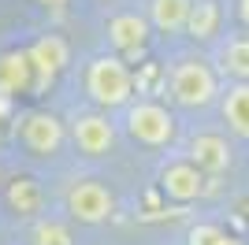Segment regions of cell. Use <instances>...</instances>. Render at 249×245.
I'll return each instance as SVG.
<instances>
[{
	"mask_svg": "<svg viewBox=\"0 0 249 245\" xmlns=\"http://www.w3.org/2000/svg\"><path fill=\"white\" fill-rule=\"evenodd\" d=\"M0 197H4V204H8V212L15 215V219H26V223H30L37 215H45V190H41V182H37L34 175L4 178Z\"/></svg>",
	"mask_w": 249,
	"mask_h": 245,
	"instance_id": "8fae6325",
	"label": "cell"
},
{
	"mask_svg": "<svg viewBox=\"0 0 249 245\" xmlns=\"http://www.w3.org/2000/svg\"><path fill=\"white\" fill-rule=\"evenodd\" d=\"M227 245H246V242H242V238H234V234H231V238H227Z\"/></svg>",
	"mask_w": 249,
	"mask_h": 245,
	"instance_id": "44dd1931",
	"label": "cell"
},
{
	"mask_svg": "<svg viewBox=\"0 0 249 245\" xmlns=\"http://www.w3.org/2000/svg\"><path fill=\"white\" fill-rule=\"evenodd\" d=\"M26 245H74V234L60 215H37L26 227Z\"/></svg>",
	"mask_w": 249,
	"mask_h": 245,
	"instance_id": "e0dca14e",
	"label": "cell"
},
{
	"mask_svg": "<svg viewBox=\"0 0 249 245\" xmlns=\"http://www.w3.org/2000/svg\"><path fill=\"white\" fill-rule=\"evenodd\" d=\"M219 119L231 138L249 141V82H227L219 89Z\"/></svg>",
	"mask_w": 249,
	"mask_h": 245,
	"instance_id": "7c38bea8",
	"label": "cell"
},
{
	"mask_svg": "<svg viewBox=\"0 0 249 245\" xmlns=\"http://www.w3.org/2000/svg\"><path fill=\"white\" fill-rule=\"evenodd\" d=\"M104 37H108V52L123 56L126 63H138L149 52V41H153V26H149L145 11L138 8H123L115 11L112 19L104 22Z\"/></svg>",
	"mask_w": 249,
	"mask_h": 245,
	"instance_id": "52a82bcc",
	"label": "cell"
},
{
	"mask_svg": "<svg viewBox=\"0 0 249 245\" xmlns=\"http://www.w3.org/2000/svg\"><path fill=\"white\" fill-rule=\"evenodd\" d=\"M63 215L78 227H101L115 215V193L101 178H74L63 193Z\"/></svg>",
	"mask_w": 249,
	"mask_h": 245,
	"instance_id": "8992f818",
	"label": "cell"
},
{
	"mask_svg": "<svg viewBox=\"0 0 249 245\" xmlns=\"http://www.w3.org/2000/svg\"><path fill=\"white\" fill-rule=\"evenodd\" d=\"M0 186H4V163H0Z\"/></svg>",
	"mask_w": 249,
	"mask_h": 245,
	"instance_id": "7402d4cb",
	"label": "cell"
},
{
	"mask_svg": "<svg viewBox=\"0 0 249 245\" xmlns=\"http://www.w3.org/2000/svg\"><path fill=\"white\" fill-rule=\"evenodd\" d=\"M219 89H223V78L205 56H178L171 67H164V93L182 112L212 108L219 101Z\"/></svg>",
	"mask_w": 249,
	"mask_h": 245,
	"instance_id": "7a4b0ae2",
	"label": "cell"
},
{
	"mask_svg": "<svg viewBox=\"0 0 249 245\" xmlns=\"http://www.w3.org/2000/svg\"><path fill=\"white\" fill-rule=\"evenodd\" d=\"M234 19H238V26L249 34V0H234Z\"/></svg>",
	"mask_w": 249,
	"mask_h": 245,
	"instance_id": "d6986e66",
	"label": "cell"
},
{
	"mask_svg": "<svg viewBox=\"0 0 249 245\" xmlns=\"http://www.w3.org/2000/svg\"><path fill=\"white\" fill-rule=\"evenodd\" d=\"M208 182H212V178H208L205 171H197L186 156H171V160H164L156 167V190H160V197L171 201V204L201 201V197L208 193Z\"/></svg>",
	"mask_w": 249,
	"mask_h": 245,
	"instance_id": "ba28073f",
	"label": "cell"
},
{
	"mask_svg": "<svg viewBox=\"0 0 249 245\" xmlns=\"http://www.w3.org/2000/svg\"><path fill=\"white\" fill-rule=\"evenodd\" d=\"M82 93L89 101V108H101V112L112 115V112H123L138 97V82L123 56L97 52L82 63Z\"/></svg>",
	"mask_w": 249,
	"mask_h": 245,
	"instance_id": "6da1fadb",
	"label": "cell"
},
{
	"mask_svg": "<svg viewBox=\"0 0 249 245\" xmlns=\"http://www.w3.org/2000/svg\"><path fill=\"white\" fill-rule=\"evenodd\" d=\"M67 141L78 149L89 160H101V156L115 153V141H119V122L112 119L101 108H78V112L67 115Z\"/></svg>",
	"mask_w": 249,
	"mask_h": 245,
	"instance_id": "5b68a950",
	"label": "cell"
},
{
	"mask_svg": "<svg viewBox=\"0 0 249 245\" xmlns=\"http://www.w3.org/2000/svg\"><path fill=\"white\" fill-rule=\"evenodd\" d=\"M223 0H194L190 8V19H186V37L197 41V45H216L223 37Z\"/></svg>",
	"mask_w": 249,
	"mask_h": 245,
	"instance_id": "5bb4252c",
	"label": "cell"
},
{
	"mask_svg": "<svg viewBox=\"0 0 249 245\" xmlns=\"http://www.w3.org/2000/svg\"><path fill=\"white\" fill-rule=\"evenodd\" d=\"M26 56H30V67H34V93L30 97L49 93L56 86V78L71 67V45L60 34H37L26 45Z\"/></svg>",
	"mask_w": 249,
	"mask_h": 245,
	"instance_id": "9c48e42d",
	"label": "cell"
},
{
	"mask_svg": "<svg viewBox=\"0 0 249 245\" xmlns=\"http://www.w3.org/2000/svg\"><path fill=\"white\" fill-rule=\"evenodd\" d=\"M119 130L142 149H171L178 141V115L164 101L134 97L119 112Z\"/></svg>",
	"mask_w": 249,
	"mask_h": 245,
	"instance_id": "3957f363",
	"label": "cell"
},
{
	"mask_svg": "<svg viewBox=\"0 0 249 245\" xmlns=\"http://www.w3.org/2000/svg\"><path fill=\"white\" fill-rule=\"evenodd\" d=\"M227 227H219L216 219H197L186 230V245H227Z\"/></svg>",
	"mask_w": 249,
	"mask_h": 245,
	"instance_id": "ac0fdd59",
	"label": "cell"
},
{
	"mask_svg": "<svg viewBox=\"0 0 249 245\" xmlns=\"http://www.w3.org/2000/svg\"><path fill=\"white\" fill-rule=\"evenodd\" d=\"M11 134H15L19 149L34 160H56L63 153V145H67V122L49 108L19 112L15 122H11Z\"/></svg>",
	"mask_w": 249,
	"mask_h": 245,
	"instance_id": "277c9868",
	"label": "cell"
},
{
	"mask_svg": "<svg viewBox=\"0 0 249 245\" xmlns=\"http://www.w3.org/2000/svg\"><path fill=\"white\" fill-rule=\"evenodd\" d=\"M190 8L194 0H145V19L153 26V34H164V37H175V34L186 30Z\"/></svg>",
	"mask_w": 249,
	"mask_h": 245,
	"instance_id": "2e32d148",
	"label": "cell"
},
{
	"mask_svg": "<svg viewBox=\"0 0 249 245\" xmlns=\"http://www.w3.org/2000/svg\"><path fill=\"white\" fill-rule=\"evenodd\" d=\"M34 4H41L45 11H63L67 4H71V0H34Z\"/></svg>",
	"mask_w": 249,
	"mask_h": 245,
	"instance_id": "ffe728a7",
	"label": "cell"
},
{
	"mask_svg": "<svg viewBox=\"0 0 249 245\" xmlns=\"http://www.w3.org/2000/svg\"><path fill=\"white\" fill-rule=\"evenodd\" d=\"M197 171H205L208 178H219V175H227L234 167V145L223 130H197L186 138V149H182Z\"/></svg>",
	"mask_w": 249,
	"mask_h": 245,
	"instance_id": "30bf717a",
	"label": "cell"
},
{
	"mask_svg": "<svg viewBox=\"0 0 249 245\" xmlns=\"http://www.w3.org/2000/svg\"><path fill=\"white\" fill-rule=\"evenodd\" d=\"M212 67L227 82H249V34H231L219 41Z\"/></svg>",
	"mask_w": 249,
	"mask_h": 245,
	"instance_id": "9a60e30c",
	"label": "cell"
},
{
	"mask_svg": "<svg viewBox=\"0 0 249 245\" xmlns=\"http://www.w3.org/2000/svg\"><path fill=\"white\" fill-rule=\"evenodd\" d=\"M0 93L4 97H30L34 93V67L26 49H4L0 52Z\"/></svg>",
	"mask_w": 249,
	"mask_h": 245,
	"instance_id": "4fadbf2b",
	"label": "cell"
}]
</instances>
